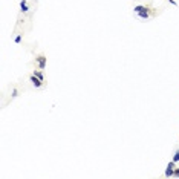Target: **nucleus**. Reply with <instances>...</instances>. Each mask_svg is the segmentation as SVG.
<instances>
[{
  "instance_id": "nucleus-1",
  "label": "nucleus",
  "mask_w": 179,
  "mask_h": 179,
  "mask_svg": "<svg viewBox=\"0 0 179 179\" xmlns=\"http://www.w3.org/2000/svg\"><path fill=\"white\" fill-rule=\"evenodd\" d=\"M175 164H176V162H175L173 159L167 164V168H165V176H167V178H172V176H173V172H175Z\"/></svg>"
},
{
  "instance_id": "nucleus-9",
  "label": "nucleus",
  "mask_w": 179,
  "mask_h": 179,
  "mask_svg": "<svg viewBox=\"0 0 179 179\" xmlns=\"http://www.w3.org/2000/svg\"><path fill=\"white\" fill-rule=\"evenodd\" d=\"M20 41H22V35H17V37L14 38V43H17V45H18Z\"/></svg>"
},
{
  "instance_id": "nucleus-8",
  "label": "nucleus",
  "mask_w": 179,
  "mask_h": 179,
  "mask_svg": "<svg viewBox=\"0 0 179 179\" xmlns=\"http://www.w3.org/2000/svg\"><path fill=\"white\" fill-rule=\"evenodd\" d=\"M173 161H175V162H179V150L175 153V156H173Z\"/></svg>"
},
{
  "instance_id": "nucleus-10",
  "label": "nucleus",
  "mask_w": 179,
  "mask_h": 179,
  "mask_svg": "<svg viewBox=\"0 0 179 179\" xmlns=\"http://www.w3.org/2000/svg\"><path fill=\"white\" fill-rule=\"evenodd\" d=\"M173 176H175V178H179V168H176V167H175V172H173Z\"/></svg>"
},
{
  "instance_id": "nucleus-5",
  "label": "nucleus",
  "mask_w": 179,
  "mask_h": 179,
  "mask_svg": "<svg viewBox=\"0 0 179 179\" xmlns=\"http://www.w3.org/2000/svg\"><path fill=\"white\" fill-rule=\"evenodd\" d=\"M145 9H149V8H145L144 5H136L135 8H133V11L138 14V12H142V11H145Z\"/></svg>"
},
{
  "instance_id": "nucleus-7",
  "label": "nucleus",
  "mask_w": 179,
  "mask_h": 179,
  "mask_svg": "<svg viewBox=\"0 0 179 179\" xmlns=\"http://www.w3.org/2000/svg\"><path fill=\"white\" fill-rule=\"evenodd\" d=\"M34 75H35V77H38L41 81H45V77H43V73H41L40 70H34Z\"/></svg>"
},
{
  "instance_id": "nucleus-2",
  "label": "nucleus",
  "mask_w": 179,
  "mask_h": 179,
  "mask_svg": "<svg viewBox=\"0 0 179 179\" xmlns=\"http://www.w3.org/2000/svg\"><path fill=\"white\" fill-rule=\"evenodd\" d=\"M35 60H37V65H38V67H40L41 70H43V69L46 67V61H48V58H46L45 55H38Z\"/></svg>"
},
{
  "instance_id": "nucleus-3",
  "label": "nucleus",
  "mask_w": 179,
  "mask_h": 179,
  "mask_svg": "<svg viewBox=\"0 0 179 179\" xmlns=\"http://www.w3.org/2000/svg\"><path fill=\"white\" fill-rule=\"evenodd\" d=\"M29 80H31V83H32L35 87H41V84H43V81H41L38 77H35L34 73H32V75H31V78H29Z\"/></svg>"
},
{
  "instance_id": "nucleus-11",
  "label": "nucleus",
  "mask_w": 179,
  "mask_h": 179,
  "mask_svg": "<svg viewBox=\"0 0 179 179\" xmlns=\"http://www.w3.org/2000/svg\"><path fill=\"white\" fill-rule=\"evenodd\" d=\"M17 95H18V90H17V89H14V90H12V95H11V98H15Z\"/></svg>"
},
{
  "instance_id": "nucleus-6",
  "label": "nucleus",
  "mask_w": 179,
  "mask_h": 179,
  "mask_svg": "<svg viewBox=\"0 0 179 179\" xmlns=\"http://www.w3.org/2000/svg\"><path fill=\"white\" fill-rule=\"evenodd\" d=\"M138 15H139L141 18H144V20H147V18H149V17H150V11H149V9H145V11H142V12H138Z\"/></svg>"
},
{
  "instance_id": "nucleus-4",
  "label": "nucleus",
  "mask_w": 179,
  "mask_h": 179,
  "mask_svg": "<svg viewBox=\"0 0 179 179\" xmlns=\"http://www.w3.org/2000/svg\"><path fill=\"white\" fill-rule=\"evenodd\" d=\"M20 9H22V12H28V11H29L26 0H22V2H20Z\"/></svg>"
},
{
  "instance_id": "nucleus-12",
  "label": "nucleus",
  "mask_w": 179,
  "mask_h": 179,
  "mask_svg": "<svg viewBox=\"0 0 179 179\" xmlns=\"http://www.w3.org/2000/svg\"><path fill=\"white\" fill-rule=\"evenodd\" d=\"M168 2H170V3H172V5H175V6H176V5H178V3H176V0H168Z\"/></svg>"
}]
</instances>
